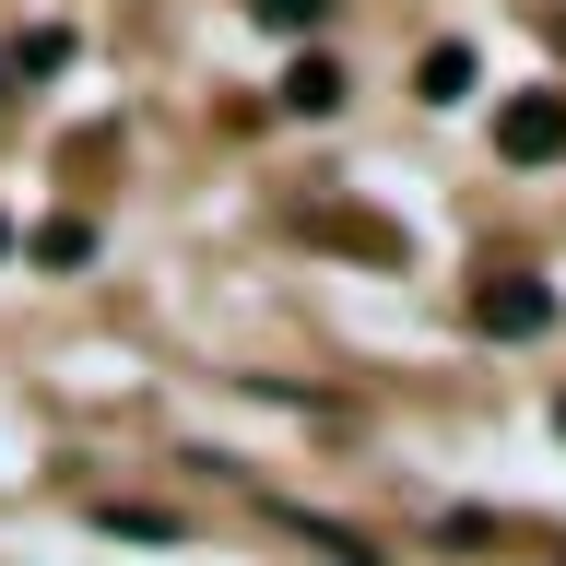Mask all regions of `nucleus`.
I'll list each match as a JSON object with an SVG mask.
<instances>
[{
    "instance_id": "nucleus-10",
    "label": "nucleus",
    "mask_w": 566,
    "mask_h": 566,
    "mask_svg": "<svg viewBox=\"0 0 566 566\" xmlns=\"http://www.w3.org/2000/svg\"><path fill=\"white\" fill-rule=\"evenodd\" d=\"M555 48H566V12H555Z\"/></svg>"
},
{
    "instance_id": "nucleus-3",
    "label": "nucleus",
    "mask_w": 566,
    "mask_h": 566,
    "mask_svg": "<svg viewBox=\"0 0 566 566\" xmlns=\"http://www.w3.org/2000/svg\"><path fill=\"white\" fill-rule=\"evenodd\" d=\"M331 106H343V71H331V60H295V71H283V118H331Z\"/></svg>"
},
{
    "instance_id": "nucleus-5",
    "label": "nucleus",
    "mask_w": 566,
    "mask_h": 566,
    "mask_svg": "<svg viewBox=\"0 0 566 566\" xmlns=\"http://www.w3.org/2000/svg\"><path fill=\"white\" fill-rule=\"evenodd\" d=\"M35 260H48V272H71V260H95V224H48V237H35Z\"/></svg>"
},
{
    "instance_id": "nucleus-1",
    "label": "nucleus",
    "mask_w": 566,
    "mask_h": 566,
    "mask_svg": "<svg viewBox=\"0 0 566 566\" xmlns=\"http://www.w3.org/2000/svg\"><path fill=\"white\" fill-rule=\"evenodd\" d=\"M495 154H507V166H555V154H566V95H555V83L495 106Z\"/></svg>"
},
{
    "instance_id": "nucleus-2",
    "label": "nucleus",
    "mask_w": 566,
    "mask_h": 566,
    "mask_svg": "<svg viewBox=\"0 0 566 566\" xmlns=\"http://www.w3.org/2000/svg\"><path fill=\"white\" fill-rule=\"evenodd\" d=\"M472 318H484L495 343H531V331H555V295L531 272H484V295H472Z\"/></svg>"
},
{
    "instance_id": "nucleus-6",
    "label": "nucleus",
    "mask_w": 566,
    "mask_h": 566,
    "mask_svg": "<svg viewBox=\"0 0 566 566\" xmlns=\"http://www.w3.org/2000/svg\"><path fill=\"white\" fill-rule=\"evenodd\" d=\"M248 12H260V24H272V35H307L318 12H331V0H248Z\"/></svg>"
},
{
    "instance_id": "nucleus-7",
    "label": "nucleus",
    "mask_w": 566,
    "mask_h": 566,
    "mask_svg": "<svg viewBox=\"0 0 566 566\" xmlns=\"http://www.w3.org/2000/svg\"><path fill=\"white\" fill-rule=\"evenodd\" d=\"M0 95H12V48H0Z\"/></svg>"
},
{
    "instance_id": "nucleus-8",
    "label": "nucleus",
    "mask_w": 566,
    "mask_h": 566,
    "mask_svg": "<svg viewBox=\"0 0 566 566\" xmlns=\"http://www.w3.org/2000/svg\"><path fill=\"white\" fill-rule=\"evenodd\" d=\"M0 248H12V212H0Z\"/></svg>"
},
{
    "instance_id": "nucleus-4",
    "label": "nucleus",
    "mask_w": 566,
    "mask_h": 566,
    "mask_svg": "<svg viewBox=\"0 0 566 566\" xmlns=\"http://www.w3.org/2000/svg\"><path fill=\"white\" fill-rule=\"evenodd\" d=\"M413 83H424V106H460V95H472V48H460V35H437Z\"/></svg>"
},
{
    "instance_id": "nucleus-9",
    "label": "nucleus",
    "mask_w": 566,
    "mask_h": 566,
    "mask_svg": "<svg viewBox=\"0 0 566 566\" xmlns=\"http://www.w3.org/2000/svg\"><path fill=\"white\" fill-rule=\"evenodd\" d=\"M555 437H566V401H555Z\"/></svg>"
}]
</instances>
